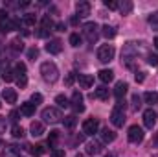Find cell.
<instances>
[{"mask_svg":"<svg viewBox=\"0 0 158 157\" xmlns=\"http://www.w3.org/2000/svg\"><path fill=\"white\" fill-rule=\"evenodd\" d=\"M142 54H147V50H145V44L143 43H134V41H129L125 46H123V50H121V59L131 67V61L132 59H136V57H140Z\"/></svg>","mask_w":158,"mask_h":157,"instance_id":"obj_1","label":"cell"},{"mask_svg":"<svg viewBox=\"0 0 158 157\" xmlns=\"http://www.w3.org/2000/svg\"><path fill=\"white\" fill-rule=\"evenodd\" d=\"M40 74H42V79L48 81V83H55L59 79V69L53 61H46L40 65Z\"/></svg>","mask_w":158,"mask_h":157,"instance_id":"obj_2","label":"cell"},{"mask_svg":"<svg viewBox=\"0 0 158 157\" xmlns=\"http://www.w3.org/2000/svg\"><path fill=\"white\" fill-rule=\"evenodd\" d=\"M110 122H112V126L114 128H121L123 124H125V111H123V102L119 100L118 105L112 109V113H110Z\"/></svg>","mask_w":158,"mask_h":157,"instance_id":"obj_3","label":"cell"},{"mask_svg":"<svg viewBox=\"0 0 158 157\" xmlns=\"http://www.w3.org/2000/svg\"><path fill=\"white\" fill-rule=\"evenodd\" d=\"M40 117H42V120L46 124H57V122L63 120V115H61V111L57 107H46V109H42Z\"/></svg>","mask_w":158,"mask_h":157,"instance_id":"obj_4","label":"cell"},{"mask_svg":"<svg viewBox=\"0 0 158 157\" xmlns=\"http://www.w3.org/2000/svg\"><path fill=\"white\" fill-rule=\"evenodd\" d=\"M114 54H116V50H114L112 44H103V46H99V50H98V59H99L101 63H110V61L114 59Z\"/></svg>","mask_w":158,"mask_h":157,"instance_id":"obj_5","label":"cell"},{"mask_svg":"<svg viewBox=\"0 0 158 157\" xmlns=\"http://www.w3.org/2000/svg\"><path fill=\"white\" fill-rule=\"evenodd\" d=\"M83 35L88 39V43H96L98 41V24L96 22H86L83 26Z\"/></svg>","mask_w":158,"mask_h":157,"instance_id":"obj_6","label":"cell"},{"mask_svg":"<svg viewBox=\"0 0 158 157\" xmlns=\"http://www.w3.org/2000/svg\"><path fill=\"white\" fill-rule=\"evenodd\" d=\"M143 129L140 128V126H131L129 128V133H127V137H129V141L131 142H134V144H138V142H142L143 141Z\"/></svg>","mask_w":158,"mask_h":157,"instance_id":"obj_7","label":"cell"},{"mask_svg":"<svg viewBox=\"0 0 158 157\" xmlns=\"http://www.w3.org/2000/svg\"><path fill=\"white\" fill-rule=\"evenodd\" d=\"M99 131V122L96 118H88L83 122V133L85 135H96Z\"/></svg>","mask_w":158,"mask_h":157,"instance_id":"obj_8","label":"cell"},{"mask_svg":"<svg viewBox=\"0 0 158 157\" xmlns=\"http://www.w3.org/2000/svg\"><path fill=\"white\" fill-rule=\"evenodd\" d=\"M156 111L155 109H147L145 113H143V124H145V128H149V129H153L155 128V124H156Z\"/></svg>","mask_w":158,"mask_h":157,"instance_id":"obj_9","label":"cell"},{"mask_svg":"<svg viewBox=\"0 0 158 157\" xmlns=\"http://www.w3.org/2000/svg\"><path fill=\"white\" fill-rule=\"evenodd\" d=\"M70 105L74 107L76 113H83V111H85V105H83V94H81L79 91H76V92L72 94V104H70Z\"/></svg>","mask_w":158,"mask_h":157,"instance_id":"obj_10","label":"cell"},{"mask_svg":"<svg viewBox=\"0 0 158 157\" xmlns=\"http://www.w3.org/2000/svg\"><path fill=\"white\" fill-rule=\"evenodd\" d=\"M76 11H77V17H86V15H90V2H86V0H81L76 4Z\"/></svg>","mask_w":158,"mask_h":157,"instance_id":"obj_11","label":"cell"},{"mask_svg":"<svg viewBox=\"0 0 158 157\" xmlns=\"http://www.w3.org/2000/svg\"><path fill=\"white\" fill-rule=\"evenodd\" d=\"M63 50V43L59 39H50L48 44H46V52L48 54H59Z\"/></svg>","mask_w":158,"mask_h":157,"instance_id":"obj_12","label":"cell"},{"mask_svg":"<svg viewBox=\"0 0 158 157\" xmlns=\"http://www.w3.org/2000/svg\"><path fill=\"white\" fill-rule=\"evenodd\" d=\"M127 89H129V85H127V81H118L116 83V87H114V96L121 100L125 94H127Z\"/></svg>","mask_w":158,"mask_h":157,"instance_id":"obj_13","label":"cell"},{"mask_svg":"<svg viewBox=\"0 0 158 157\" xmlns=\"http://www.w3.org/2000/svg\"><path fill=\"white\" fill-rule=\"evenodd\" d=\"M101 150H103V142L94 141V142H88V144H86V154H88V155H98Z\"/></svg>","mask_w":158,"mask_h":157,"instance_id":"obj_14","label":"cell"},{"mask_svg":"<svg viewBox=\"0 0 158 157\" xmlns=\"http://www.w3.org/2000/svg\"><path fill=\"white\" fill-rule=\"evenodd\" d=\"M101 141L103 142H114L116 141V131L114 129H109V128L101 129Z\"/></svg>","mask_w":158,"mask_h":157,"instance_id":"obj_15","label":"cell"},{"mask_svg":"<svg viewBox=\"0 0 158 157\" xmlns=\"http://www.w3.org/2000/svg\"><path fill=\"white\" fill-rule=\"evenodd\" d=\"M2 98L6 100V104H15L17 102V92L13 89H4L2 91Z\"/></svg>","mask_w":158,"mask_h":157,"instance_id":"obj_16","label":"cell"},{"mask_svg":"<svg viewBox=\"0 0 158 157\" xmlns=\"http://www.w3.org/2000/svg\"><path fill=\"white\" fill-rule=\"evenodd\" d=\"M79 85H81L83 89H90V87L94 85V78H92L90 74H79Z\"/></svg>","mask_w":158,"mask_h":157,"instance_id":"obj_17","label":"cell"},{"mask_svg":"<svg viewBox=\"0 0 158 157\" xmlns=\"http://www.w3.org/2000/svg\"><path fill=\"white\" fill-rule=\"evenodd\" d=\"M116 34H118V32H116V28H114V26L105 24V26L101 28V35H103L105 39H114V37H116Z\"/></svg>","mask_w":158,"mask_h":157,"instance_id":"obj_18","label":"cell"},{"mask_svg":"<svg viewBox=\"0 0 158 157\" xmlns=\"http://www.w3.org/2000/svg\"><path fill=\"white\" fill-rule=\"evenodd\" d=\"M35 113V105L31 102H26V104H20V115L24 117H31Z\"/></svg>","mask_w":158,"mask_h":157,"instance_id":"obj_19","label":"cell"},{"mask_svg":"<svg viewBox=\"0 0 158 157\" xmlns=\"http://www.w3.org/2000/svg\"><path fill=\"white\" fill-rule=\"evenodd\" d=\"M98 76H99V79H101L103 83H109V81L114 79V72H112L110 69H103V70L98 72Z\"/></svg>","mask_w":158,"mask_h":157,"instance_id":"obj_20","label":"cell"},{"mask_svg":"<svg viewBox=\"0 0 158 157\" xmlns=\"http://www.w3.org/2000/svg\"><path fill=\"white\" fill-rule=\"evenodd\" d=\"M30 131H31L33 137H40V135L44 133V124H42V122H31Z\"/></svg>","mask_w":158,"mask_h":157,"instance_id":"obj_21","label":"cell"},{"mask_svg":"<svg viewBox=\"0 0 158 157\" xmlns=\"http://www.w3.org/2000/svg\"><path fill=\"white\" fill-rule=\"evenodd\" d=\"M143 100H145V104L155 105V104H158V92H155V91H147V92L143 94Z\"/></svg>","mask_w":158,"mask_h":157,"instance_id":"obj_22","label":"cell"},{"mask_svg":"<svg viewBox=\"0 0 158 157\" xmlns=\"http://www.w3.org/2000/svg\"><path fill=\"white\" fill-rule=\"evenodd\" d=\"M118 9L123 13V15H129V13L132 11V2H131V0H123V2H119Z\"/></svg>","mask_w":158,"mask_h":157,"instance_id":"obj_23","label":"cell"},{"mask_svg":"<svg viewBox=\"0 0 158 157\" xmlns=\"http://www.w3.org/2000/svg\"><path fill=\"white\" fill-rule=\"evenodd\" d=\"M2 157H20V152L17 150V146H6L2 152Z\"/></svg>","mask_w":158,"mask_h":157,"instance_id":"obj_24","label":"cell"},{"mask_svg":"<svg viewBox=\"0 0 158 157\" xmlns=\"http://www.w3.org/2000/svg\"><path fill=\"white\" fill-rule=\"evenodd\" d=\"M109 89L105 87V85H101V87H98L96 89V98H99V100H109Z\"/></svg>","mask_w":158,"mask_h":157,"instance_id":"obj_25","label":"cell"},{"mask_svg":"<svg viewBox=\"0 0 158 157\" xmlns=\"http://www.w3.org/2000/svg\"><path fill=\"white\" fill-rule=\"evenodd\" d=\"M55 104H57L59 107H64V109L70 107V100H68L64 94H57V96H55Z\"/></svg>","mask_w":158,"mask_h":157,"instance_id":"obj_26","label":"cell"},{"mask_svg":"<svg viewBox=\"0 0 158 157\" xmlns=\"http://www.w3.org/2000/svg\"><path fill=\"white\" fill-rule=\"evenodd\" d=\"M9 48H11L15 54H19V52H22V50H24V44H22V41H20V39H13L11 43H9Z\"/></svg>","mask_w":158,"mask_h":157,"instance_id":"obj_27","label":"cell"},{"mask_svg":"<svg viewBox=\"0 0 158 157\" xmlns=\"http://www.w3.org/2000/svg\"><path fill=\"white\" fill-rule=\"evenodd\" d=\"M63 124H64V128H68V129H72V128H76V124H77V118H76V115H70V117H64V120H63Z\"/></svg>","mask_w":158,"mask_h":157,"instance_id":"obj_28","label":"cell"},{"mask_svg":"<svg viewBox=\"0 0 158 157\" xmlns=\"http://www.w3.org/2000/svg\"><path fill=\"white\" fill-rule=\"evenodd\" d=\"M11 135H13L15 139H22V137H24V129H22V126L15 124V126H13V129H11Z\"/></svg>","mask_w":158,"mask_h":157,"instance_id":"obj_29","label":"cell"},{"mask_svg":"<svg viewBox=\"0 0 158 157\" xmlns=\"http://www.w3.org/2000/svg\"><path fill=\"white\" fill-rule=\"evenodd\" d=\"M22 22H24L26 26H33V24L37 22V17H35L33 13H26V15H24V20H22Z\"/></svg>","mask_w":158,"mask_h":157,"instance_id":"obj_30","label":"cell"},{"mask_svg":"<svg viewBox=\"0 0 158 157\" xmlns=\"http://www.w3.org/2000/svg\"><path fill=\"white\" fill-rule=\"evenodd\" d=\"M2 78H4L6 83H9V81H13V79H15V72H13L11 69H6V70H4V74H2Z\"/></svg>","mask_w":158,"mask_h":157,"instance_id":"obj_31","label":"cell"},{"mask_svg":"<svg viewBox=\"0 0 158 157\" xmlns=\"http://www.w3.org/2000/svg\"><path fill=\"white\" fill-rule=\"evenodd\" d=\"M59 141V131H50V137H48V144L50 146H55V142Z\"/></svg>","mask_w":158,"mask_h":157,"instance_id":"obj_32","label":"cell"},{"mask_svg":"<svg viewBox=\"0 0 158 157\" xmlns=\"http://www.w3.org/2000/svg\"><path fill=\"white\" fill-rule=\"evenodd\" d=\"M44 152H46V150H44V146H42V144H37V146H31V154H33L35 157L42 155Z\"/></svg>","mask_w":158,"mask_h":157,"instance_id":"obj_33","label":"cell"},{"mask_svg":"<svg viewBox=\"0 0 158 157\" xmlns=\"http://www.w3.org/2000/svg\"><path fill=\"white\" fill-rule=\"evenodd\" d=\"M15 72H17L19 76H26V65H24V63H17V65H15Z\"/></svg>","mask_w":158,"mask_h":157,"instance_id":"obj_34","label":"cell"},{"mask_svg":"<svg viewBox=\"0 0 158 157\" xmlns=\"http://www.w3.org/2000/svg\"><path fill=\"white\" fill-rule=\"evenodd\" d=\"M81 35H79V34H72V35H70V44H72V46H79V44H81Z\"/></svg>","mask_w":158,"mask_h":157,"instance_id":"obj_35","label":"cell"},{"mask_svg":"<svg viewBox=\"0 0 158 157\" xmlns=\"http://www.w3.org/2000/svg\"><path fill=\"white\" fill-rule=\"evenodd\" d=\"M142 107V98L138 94H132V109H140Z\"/></svg>","mask_w":158,"mask_h":157,"instance_id":"obj_36","label":"cell"},{"mask_svg":"<svg viewBox=\"0 0 158 157\" xmlns=\"http://www.w3.org/2000/svg\"><path fill=\"white\" fill-rule=\"evenodd\" d=\"M74 81H76V74H74V72L66 74V78H64V85H66V87H72V85H74Z\"/></svg>","mask_w":158,"mask_h":157,"instance_id":"obj_37","label":"cell"},{"mask_svg":"<svg viewBox=\"0 0 158 157\" xmlns=\"http://www.w3.org/2000/svg\"><path fill=\"white\" fill-rule=\"evenodd\" d=\"M147 63L153 65V67H156L158 65V56L156 54H147Z\"/></svg>","mask_w":158,"mask_h":157,"instance_id":"obj_38","label":"cell"},{"mask_svg":"<svg viewBox=\"0 0 158 157\" xmlns=\"http://www.w3.org/2000/svg\"><path fill=\"white\" fill-rule=\"evenodd\" d=\"M40 102H42V94H40V92H33V94H31V104H33V105H39Z\"/></svg>","mask_w":158,"mask_h":157,"instance_id":"obj_39","label":"cell"},{"mask_svg":"<svg viewBox=\"0 0 158 157\" xmlns=\"http://www.w3.org/2000/svg\"><path fill=\"white\" fill-rule=\"evenodd\" d=\"M9 20V13L6 11V9H0V26L4 24V22H7Z\"/></svg>","mask_w":158,"mask_h":157,"instance_id":"obj_40","label":"cell"},{"mask_svg":"<svg viewBox=\"0 0 158 157\" xmlns=\"http://www.w3.org/2000/svg\"><path fill=\"white\" fill-rule=\"evenodd\" d=\"M50 157H64V150H61V148H53V150L50 152Z\"/></svg>","mask_w":158,"mask_h":157,"instance_id":"obj_41","label":"cell"},{"mask_svg":"<svg viewBox=\"0 0 158 157\" xmlns=\"http://www.w3.org/2000/svg\"><path fill=\"white\" fill-rule=\"evenodd\" d=\"M103 4H105V7H109V9H118V2H116V0H105Z\"/></svg>","mask_w":158,"mask_h":157,"instance_id":"obj_42","label":"cell"},{"mask_svg":"<svg viewBox=\"0 0 158 157\" xmlns=\"http://www.w3.org/2000/svg\"><path fill=\"white\" fill-rule=\"evenodd\" d=\"M37 56H39V48H37V46H33V48L28 50V57H30V59H35Z\"/></svg>","mask_w":158,"mask_h":157,"instance_id":"obj_43","label":"cell"},{"mask_svg":"<svg viewBox=\"0 0 158 157\" xmlns=\"http://www.w3.org/2000/svg\"><path fill=\"white\" fill-rule=\"evenodd\" d=\"M17 85H19L20 89H24V87L28 85V78H26V76H19V78H17Z\"/></svg>","mask_w":158,"mask_h":157,"instance_id":"obj_44","label":"cell"},{"mask_svg":"<svg viewBox=\"0 0 158 157\" xmlns=\"http://www.w3.org/2000/svg\"><path fill=\"white\" fill-rule=\"evenodd\" d=\"M35 34H37V37H48V35H50V30H46V28H39Z\"/></svg>","mask_w":158,"mask_h":157,"instance_id":"obj_45","label":"cell"},{"mask_svg":"<svg viewBox=\"0 0 158 157\" xmlns=\"http://www.w3.org/2000/svg\"><path fill=\"white\" fill-rule=\"evenodd\" d=\"M6 126H7V118L0 117V133H4V131H6Z\"/></svg>","mask_w":158,"mask_h":157,"instance_id":"obj_46","label":"cell"},{"mask_svg":"<svg viewBox=\"0 0 158 157\" xmlns=\"http://www.w3.org/2000/svg\"><path fill=\"white\" fill-rule=\"evenodd\" d=\"M136 81L138 83H143L145 81V72H136Z\"/></svg>","mask_w":158,"mask_h":157,"instance_id":"obj_47","label":"cell"},{"mask_svg":"<svg viewBox=\"0 0 158 157\" xmlns=\"http://www.w3.org/2000/svg\"><path fill=\"white\" fill-rule=\"evenodd\" d=\"M9 120H11V122H17V120H19V111H11V113H9Z\"/></svg>","mask_w":158,"mask_h":157,"instance_id":"obj_48","label":"cell"},{"mask_svg":"<svg viewBox=\"0 0 158 157\" xmlns=\"http://www.w3.org/2000/svg\"><path fill=\"white\" fill-rule=\"evenodd\" d=\"M149 22H151V24H158V11H156V13H153V15L149 17Z\"/></svg>","mask_w":158,"mask_h":157,"instance_id":"obj_49","label":"cell"},{"mask_svg":"<svg viewBox=\"0 0 158 157\" xmlns=\"http://www.w3.org/2000/svg\"><path fill=\"white\" fill-rule=\"evenodd\" d=\"M70 22H72V24L76 26V24H77V22H79V17H72V19H70Z\"/></svg>","mask_w":158,"mask_h":157,"instance_id":"obj_50","label":"cell"},{"mask_svg":"<svg viewBox=\"0 0 158 157\" xmlns=\"http://www.w3.org/2000/svg\"><path fill=\"white\" fill-rule=\"evenodd\" d=\"M55 28H57V30H64V24H63V22H57Z\"/></svg>","mask_w":158,"mask_h":157,"instance_id":"obj_51","label":"cell"},{"mask_svg":"<svg viewBox=\"0 0 158 157\" xmlns=\"http://www.w3.org/2000/svg\"><path fill=\"white\" fill-rule=\"evenodd\" d=\"M155 46H156V50H158V37H155Z\"/></svg>","mask_w":158,"mask_h":157,"instance_id":"obj_52","label":"cell"},{"mask_svg":"<svg viewBox=\"0 0 158 157\" xmlns=\"http://www.w3.org/2000/svg\"><path fill=\"white\" fill-rule=\"evenodd\" d=\"M76 157H85V155H83V154H77V155H76Z\"/></svg>","mask_w":158,"mask_h":157,"instance_id":"obj_53","label":"cell"},{"mask_svg":"<svg viewBox=\"0 0 158 157\" xmlns=\"http://www.w3.org/2000/svg\"><path fill=\"white\" fill-rule=\"evenodd\" d=\"M107 157H114V155H112V154H109V155H107Z\"/></svg>","mask_w":158,"mask_h":157,"instance_id":"obj_54","label":"cell"},{"mask_svg":"<svg viewBox=\"0 0 158 157\" xmlns=\"http://www.w3.org/2000/svg\"><path fill=\"white\" fill-rule=\"evenodd\" d=\"M0 105H2V104H0Z\"/></svg>","mask_w":158,"mask_h":157,"instance_id":"obj_55","label":"cell"}]
</instances>
